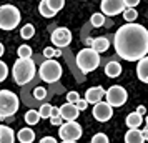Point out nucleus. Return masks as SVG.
<instances>
[{"label":"nucleus","mask_w":148,"mask_h":143,"mask_svg":"<svg viewBox=\"0 0 148 143\" xmlns=\"http://www.w3.org/2000/svg\"><path fill=\"white\" fill-rule=\"evenodd\" d=\"M34 96L37 100H43V98L47 96V90L43 88V87H37V88L34 90Z\"/></svg>","instance_id":"32"},{"label":"nucleus","mask_w":148,"mask_h":143,"mask_svg":"<svg viewBox=\"0 0 148 143\" xmlns=\"http://www.w3.org/2000/svg\"><path fill=\"white\" fill-rule=\"evenodd\" d=\"M58 136L62 142H77L82 136V127L78 122H65L58 128Z\"/></svg>","instance_id":"8"},{"label":"nucleus","mask_w":148,"mask_h":143,"mask_svg":"<svg viewBox=\"0 0 148 143\" xmlns=\"http://www.w3.org/2000/svg\"><path fill=\"white\" fill-rule=\"evenodd\" d=\"M38 12H40L42 17H45V18H52L53 17V12L50 10V7L47 5V0H42L40 2V5H38Z\"/></svg>","instance_id":"24"},{"label":"nucleus","mask_w":148,"mask_h":143,"mask_svg":"<svg viewBox=\"0 0 148 143\" xmlns=\"http://www.w3.org/2000/svg\"><path fill=\"white\" fill-rule=\"evenodd\" d=\"M20 107V100L10 90H0V120L15 115Z\"/></svg>","instance_id":"5"},{"label":"nucleus","mask_w":148,"mask_h":143,"mask_svg":"<svg viewBox=\"0 0 148 143\" xmlns=\"http://www.w3.org/2000/svg\"><path fill=\"white\" fill-rule=\"evenodd\" d=\"M0 143H15L14 130L7 125H0Z\"/></svg>","instance_id":"18"},{"label":"nucleus","mask_w":148,"mask_h":143,"mask_svg":"<svg viewBox=\"0 0 148 143\" xmlns=\"http://www.w3.org/2000/svg\"><path fill=\"white\" fill-rule=\"evenodd\" d=\"M17 55H18V58H32V47L27 45V43H23V45L18 47Z\"/></svg>","instance_id":"25"},{"label":"nucleus","mask_w":148,"mask_h":143,"mask_svg":"<svg viewBox=\"0 0 148 143\" xmlns=\"http://www.w3.org/2000/svg\"><path fill=\"white\" fill-rule=\"evenodd\" d=\"M141 135H143V140H145V142H148V128L141 130Z\"/></svg>","instance_id":"40"},{"label":"nucleus","mask_w":148,"mask_h":143,"mask_svg":"<svg viewBox=\"0 0 148 143\" xmlns=\"http://www.w3.org/2000/svg\"><path fill=\"white\" fill-rule=\"evenodd\" d=\"M7 77H8V67H7V63L0 60V83L5 82V78H7Z\"/></svg>","instance_id":"31"},{"label":"nucleus","mask_w":148,"mask_h":143,"mask_svg":"<svg viewBox=\"0 0 148 143\" xmlns=\"http://www.w3.org/2000/svg\"><path fill=\"white\" fill-rule=\"evenodd\" d=\"M62 73H63V68H62V65L57 60H53V58H52V60H45L40 65V68H38L40 78L47 83L58 82L62 78Z\"/></svg>","instance_id":"6"},{"label":"nucleus","mask_w":148,"mask_h":143,"mask_svg":"<svg viewBox=\"0 0 148 143\" xmlns=\"http://www.w3.org/2000/svg\"><path fill=\"white\" fill-rule=\"evenodd\" d=\"M92 113H93V118L97 120V122L105 123V122H108V120L113 116V108H112L107 102H98V103H95L93 105Z\"/></svg>","instance_id":"11"},{"label":"nucleus","mask_w":148,"mask_h":143,"mask_svg":"<svg viewBox=\"0 0 148 143\" xmlns=\"http://www.w3.org/2000/svg\"><path fill=\"white\" fill-rule=\"evenodd\" d=\"M75 107L78 108V112H83V110H87V108H88V103L85 102V98H80L78 102L75 103Z\"/></svg>","instance_id":"34"},{"label":"nucleus","mask_w":148,"mask_h":143,"mask_svg":"<svg viewBox=\"0 0 148 143\" xmlns=\"http://www.w3.org/2000/svg\"><path fill=\"white\" fill-rule=\"evenodd\" d=\"M62 52H60V48L57 50V48L53 47H45V50H43V57L47 58V60H52V58H57V57H60Z\"/></svg>","instance_id":"27"},{"label":"nucleus","mask_w":148,"mask_h":143,"mask_svg":"<svg viewBox=\"0 0 148 143\" xmlns=\"http://www.w3.org/2000/svg\"><path fill=\"white\" fill-rule=\"evenodd\" d=\"M125 123L128 125V128H140V125L143 123V116L138 115L136 112H132V113H128L127 115Z\"/></svg>","instance_id":"20"},{"label":"nucleus","mask_w":148,"mask_h":143,"mask_svg":"<svg viewBox=\"0 0 148 143\" xmlns=\"http://www.w3.org/2000/svg\"><path fill=\"white\" fill-rule=\"evenodd\" d=\"M103 96H105V88H103V87H100V85H98V87H90V88L85 92V102L95 105V103L101 102Z\"/></svg>","instance_id":"13"},{"label":"nucleus","mask_w":148,"mask_h":143,"mask_svg":"<svg viewBox=\"0 0 148 143\" xmlns=\"http://www.w3.org/2000/svg\"><path fill=\"white\" fill-rule=\"evenodd\" d=\"M78 100H80V95H78L77 92H68L67 93V103H73L75 105Z\"/></svg>","instance_id":"33"},{"label":"nucleus","mask_w":148,"mask_h":143,"mask_svg":"<svg viewBox=\"0 0 148 143\" xmlns=\"http://www.w3.org/2000/svg\"><path fill=\"white\" fill-rule=\"evenodd\" d=\"M52 105L50 103H43L40 107V110H38V115H40V118H50V115H52Z\"/></svg>","instance_id":"29"},{"label":"nucleus","mask_w":148,"mask_h":143,"mask_svg":"<svg viewBox=\"0 0 148 143\" xmlns=\"http://www.w3.org/2000/svg\"><path fill=\"white\" fill-rule=\"evenodd\" d=\"M78 115H80V112L73 103H65L60 107V116L63 122H75L78 118Z\"/></svg>","instance_id":"12"},{"label":"nucleus","mask_w":148,"mask_h":143,"mask_svg":"<svg viewBox=\"0 0 148 143\" xmlns=\"http://www.w3.org/2000/svg\"><path fill=\"white\" fill-rule=\"evenodd\" d=\"M145 123H147V128H148V116L145 118Z\"/></svg>","instance_id":"42"},{"label":"nucleus","mask_w":148,"mask_h":143,"mask_svg":"<svg viewBox=\"0 0 148 143\" xmlns=\"http://www.w3.org/2000/svg\"><path fill=\"white\" fill-rule=\"evenodd\" d=\"M90 143H110V140H108V136L105 135V133H97V135H93V138H92V142Z\"/></svg>","instance_id":"30"},{"label":"nucleus","mask_w":148,"mask_h":143,"mask_svg":"<svg viewBox=\"0 0 148 143\" xmlns=\"http://www.w3.org/2000/svg\"><path fill=\"white\" fill-rule=\"evenodd\" d=\"M47 5L50 7V10L57 14V12H60L63 5H65V0H47Z\"/></svg>","instance_id":"26"},{"label":"nucleus","mask_w":148,"mask_h":143,"mask_svg":"<svg viewBox=\"0 0 148 143\" xmlns=\"http://www.w3.org/2000/svg\"><path fill=\"white\" fill-rule=\"evenodd\" d=\"M121 14H123V18H125L127 23H133V22L136 20V17H138V12H136L135 8H125Z\"/></svg>","instance_id":"23"},{"label":"nucleus","mask_w":148,"mask_h":143,"mask_svg":"<svg viewBox=\"0 0 148 143\" xmlns=\"http://www.w3.org/2000/svg\"><path fill=\"white\" fill-rule=\"evenodd\" d=\"M3 52H5V47H3V43H2V42H0V57H2V55H3Z\"/></svg>","instance_id":"41"},{"label":"nucleus","mask_w":148,"mask_h":143,"mask_svg":"<svg viewBox=\"0 0 148 143\" xmlns=\"http://www.w3.org/2000/svg\"><path fill=\"white\" fill-rule=\"evenodd\" d=\"M15 136H17V140L20 143H34L35 142V131L32 128H28V127L22 128Z\"/></svg>","instance_id":"16"},{"label":"nucleus","mask_w":148,"mask_h":143,"mask_svg":"<svg viewBox=\"0 0 148 143\" xmlns=\"http://www.w3.org/2000/svg\"><path fill=\"white\" fill-rule=\"evenodd\" d=\"M123 2H125V7L127 8H135L140 3V0H123Z\"/></svg>","instance_id":"36"},{"label":"nucleus","mask_w":148,"mask_h":143,"mask_svg":"<svg viewBox=\"0 0 148 143\" xmlns=\"http://www.w3.org/2000/svg\"><path fill=\"white\" fill-rule=\"evenodd\" d=\"M90 23L93 25V27H101L103 23H105V15L101 14V12H97V14L92 15V18H90Z\"/></svg>","instance_id":"28"},{"label":"nucleus","mask_w":148,"mask_h":143,"mask_svg":"<svg viewBox=\"0 0 148 143\" xmlns=\"http://www.w3.org/2000/svg\"><path fill=\"white\" fill-rule=\"evenodd\" d=\"M105 75L110 77V78H116V77L121 75V65L118 62H108L105 65Z\"/></svg>","instance_id":"19"},{"label":"nucleus","mask_w":148,"mask_h":143,"mask_svg":"<svg viewBox=\"0 0 148 143\" xmlns=\"http://www.w3.org/2000/svg\"><path fill=\"white\" fill-rule=\"evenodd\" d=\"M20 20V10L15 5H10V3L0 5V28L2 30H14L18 27Z\"/></svg>","instance_id":"4"},{"label":"nucleus","mask_w":148,"mask_h":143,"mask_svg":"<svg viewBox=\"0 0 148 143\" xmlns=\"http://www.w3.org/2000/svg\"><path fill=\"white\" fill-rule=\"evenodd\" d=\"M100 65V55L95 52L93 48H83L77 53V67L82 70V73H90L97 70Z\"/></svg>","instance_id":"3"},{"label":"nucleus","mask_w":148,"mask_h":143,"mask_svg":"<svg viewBox=\"0 0 148 143\" xmlns=\"http://www.w3.org/2000/svg\"><path fill=\"white\" fill-rule=\"evenodd\" d=\"M35 35V27L32 23H25L23 27L20 28V37L23 40H28V38H32Z\"/></svg>","instance_id":"22"},{"label":"nucleus","mask_w":148,"mask_h":143,"mask_svg":"<svg viewBox=\"0 0 148 143\" xmlns=\"http://www.w3.org/2000/svg\"><path fill=\"white\" fill-rule=\"evenodd\" d=\"M62 143H78V142H62Z\"/></svg>","instance_id":"43"},{"label":"nucleus","mask_w":148,"mask_h":143,"mask_svg":"<svg viewBox=\"0 0 148 143\" xmlns=\"http://www.w3.org/2000/svg\"><path fill=\"white\" fill-rule=\"evenodd\" d=\"M50 123L53 125V127H60L62 123H63V120H62V116H50Z\"/></svg>","instance_id":"35"},{"label":"nucleus","mask_w":148,"mask_h":143,"mask_svg":"<svg viewBox=\"0 0 148 143\" xmlns=\"http://www.w3.org/2000/svg\"><path fill=\"white\" fill-rule=\"evenodd\" d=\"M52 42L57 48H63V47H68L70 42H72V32L68 30L67 27H58L53 30L52 34Z\"/></svg>","instance_id":"10"},{"label":"nucleus","mask_w":148,"mask_h":143,"mask_svg":"<svg viewBox=\"0 0 148 143\" xmlns=\"http://www.w3.org/2000/svg\"><path fill=\"white\" fill-rule=\"evenodd\" d=\"M37 73V67L32 58H17L12 68V77L17 85H25V83L34 80Z\"/></svg>","instance_id":"2"},{"label":"nucleus","mask_w":148,"mask_h":143,"mask_svg":"<svg viewBox=\"0 0 148 143\" xmlns=\"http://www.w3.org/2000/svg\"><path fill=\"white\" fill-rule=\"evenodd\" d=\"M116 55L127 62H138L148 55V30L140 23H125L115 32Z\"/></svg>","instance_id":"1"},{"label":"nucleus","mask_w":148,"mask_h":143,"mask_svg":"<svg viewBox=\"0 0 148 143\" xmlns=\"http://www.w3.org/2000/svg\"><path fill=\"white\" fill-rule=\"evenodd\" d=\"M90 48H93L97 53H103L110 48V40L107 37H97V38H92L90 42Z\"/></svg>","instance_id":"14"},{"label":"nucleus","mask_w":148,"mask_h":143,"mask_svg":"<svg viewBox=\"0 0 148 143\" xmlns=\"http://www.w3.org/2000/svg\"><path fill=\"white\" fill-rule=\"evenodd\" d=\"M105 98H107L108 105L112 108H115V107H121L127 103L128 93L121 85H112L108 90H105Z\"/></svg>","instance_id":"7"},{"label":"nucleus","mask_w":148,"mask_h":143,"mask_svg":"<svg viewBox=\"0 0 148 143\" xmlns=\"http://www.w3.org/2000/svg\"><path fill=\"white\" fill-rule=\"evenodd\" d=\"M135 112H136V113H138V115H145V113H147V108H145V105H138V108L135 110Z\"/></svg>","instance_id":"38"},{"label":"nucleus","mask_w":148,"mask_h":143,"mask_svg":"<svg viewBox=\"0 0 148 143\" xmlns=\"http://www.w3.org/2000/svg\"><path fill=\"white\" fill-rule=\"evenodd\" d=\"M136 77H138L140 82L148 83V55L143 57L141 60H138V65H136Z\"/></svg>","instance_id":"15"},{"label":"nucleus","mask_w":148,"mask_h":143,"mask_svg":"<svg viewBox=\"0 0 148 143\" xmlns=\"http://www.w3.org/2000/svg\"><path fill=\"white\" fill-rule=\"evenodd\" d=\"M40 143H58L57 140H55L53 136H43L40 140Z\"/></svg>","instance_id":"37"},{"label":"nucleus","mask_w":148,"mask_h":143,"mask_svg":"<svg viewBox=\"0 0 148 143\" xmlns=\"http://www.w3.org/2000/svg\"><path fill=\"white\" fill-rule=\"evenodd\" d=\"M25 122H27V125H30V127L37 125V123L40 122L38 112H37V110H28L27 113H25Z\"/></svg>","instance_id":"21"},{"label":"nucleus","mask_w":148,"mask_h":143,"mask_svg":"<svg viewBox=\"0 0 148 143\" xmlns=\"http://www.w3.org/2000/svg\"><path fill=\"white\" fill-rule=\"evenodd\" d=\"M101 14L105 17H113V15H118L125 10V2L123 0H101L100 3Z\"/></svg>","instance_id":"9"},{"label":"nucleus","mask_w":148,"mask_h":143,"mask_svg":"<svg viewBox=\"0 0 148 143\" xmlns=\"http://www.w3.org/2000/svg\"><path fill=\"white\" fill-rule=\"evenodd\" d=\"M58 115H60V108L53 107V108H52V115H50V116H58Z\"/></svg>","instance_id":"39"},{"label":"nucleus","mask_w":148,"mask_h":143,"mask_svg":"<svg viewBox=\"0 0 148 143\" xmlns=\"http://www.w3.org/2000/svg\"><path fill=\"white\" fill-rule=\"evenodd\" d=\"M125 143H145L143 135H141V130L130 128L127 133H125Z\"/></svg>","instance_id":"17"}]
</instances>
